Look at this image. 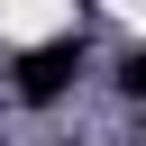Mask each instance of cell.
I'll return each mask as SVG.
<instances>
[{
	"mask_svg": "<svg viewBox=\"0 0 146 146\" xmlns=\"http://www.w3.org/2000/svg\"><path fill=\"white\" fill-rule=\"evenodd\" d=\"M82 73H91V46H82V27H64V36L9 55V100H18V110H55Z\"/></svg>",
	"mask_w": 146,
	"mask_h": 146,
	"instance_id": "cell-1",
	"label": "cell"
},
{
	"mask_svg": "<svg viewBox=\"0 0 146 146\" xmlns=\"http://www.w3.org/2000/svg\"><path fill=\"white\" fill-rule=\"evenodd\" d=\"M110 82H119V100L146 110V46H119V55H110Z\"/></svg>",
	"mask_w": 146,
	"mask_h": 146,
	"instance_id": "cell-2",
	"label": "cell"
}]
</instances>
